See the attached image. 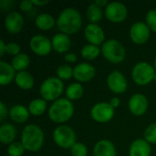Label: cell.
I'll return each mask as SVG.
<instances>
[{"mask_svg": "<svg viewBox=\"0 0 156 156\" xmlns=\"http://www.w3.org/2000/svg\"><path fill=\"white\" fill-rule=\"evenodd\" d=\"M56 24L61 33L70 35L77 33L80 29L82 19L78 10L72 7H68L59 14Z\"/></svg>", "mask_w": 156, "mask_h": 156, "instance_id": "obj_1", "label": "cell"}, {"mask_svg": "<svg viewBox=\"0 0 156 156\" xmlns=\"http://www.w3.org/2000/svg\"><path fill=\"white\" fill-rule=\"evenodd\" d=\"M74 113V106L72 102L66 99H58L55 101L48 110L49 119L56 123H64L68 122Z\"/></svg>", "mask_w": 156, "mask_h": 156, "instance_id": "obj_2", "label": "cell"}, {"mask_svg": "<svg viewBox=\"0 0 156 156\" xmlns=\"http://www.w3.org/2000/svg\"><path fill=\"white\" fill-rule=\"evenodd\" d=\"M21 144L29 152L38 151L44 144V133L42 130L35 125H27L21 133Z\"/></svg>", "mask_w": 156, "mask_h": 156, "instance_id": "obj_3", "label": "cell"}, {"mask_svg": "<svg viewBox=\"0 0 156 156\" xmlns=\"http://www.w3.org/2000/svg\"><path fill=\"white\" fill-rule=\"evenodd\" d=\"M64 90V84L61 80L56 77H50L45 80L40 86V95L46 101L58 100Z\"/></svg>", "mask_w": 156, "mask_h": 156, "instance_id": "obj_4", "label": "cell"}, {"mask_svg": "<svg viewBox=\"0 0 156 156\" xmlns=\"http://www.w3.org/2000/svg\"><path fill=\"white\" fill-rule=\"evenodd\" d=\"M101 52L108 61L114 64L122 62L126 56L123 45L116 39H110L104 42L102 44Z\"/></svg>", "mask_w": 156, "mask_h": 156, "instance_id": "obj_5", "label": "cell"}, {"mask_svg": "<svg viewBox=\"0 0 156 156\" xmlns=\"http://www.w3.org/2000/svg\"><path fill=\"white\" fill-rule=\"evenodd\" d=\"M155 75V69L151 64L146 62H139L137 63L133 69V81L140 85L144 86L149 84L154 79Z\"/></svg>", "mask_w": 156, "mask_h": 156, "instance_id": "obj_6", "label": "cell"}, {"mask_svg": "<svg viewBox=\"0 0 156 156\" xmlns=\"http://www.w3.org/2000/svg\"><path fill=\"white\" fill-rule=\"evenodd\" d=\"M53 139L55 144L62 149H71L76 144L75 132L67 125L58 126L53 133Z\"/></svg>", "mask_w": 156, "mask_h": 156, "instance_id": "obj_7", "label": "cell"}, {"mask_svg": "<svg viewBox=\"0 0 156 156\" xmlns=\"http://www.w3.org/2000/svg\"><path fill=\"white\" fill-rule=\"evenodd\" d=\"M90 116L97 122H108L114 116V109L110 102H99L91 108Z\"/></svg>", "mask_w": 156, "mask_h": 156, "instance_id": "obj_8", "label": "cell"}, {"mask_svg": "<svg viewBox=\"0 0 156 156\" xmlns=\"http://www.w3.org/2000/svg\"><path fill=\"white\" fill-rule=\"evenodd\" d=\"M128 10L121 2H112L105 8V16L112 23H121L127 17Z\"/></svg>", "mask_w": 156, "mask_h": 156, "instance_id": "obj_9", "label": "cell"}, {"mask_svg": "<svg viewBox=\"0 0 156 156\" xmlns=\"http://www.w3.org/2000/svg\"><path fill=\"white\" fill-rule=\"evenodd\" d=\"M29 46L31 50L38 56H46L49 54L52 48L51 41L43 35H36L32 37Z\"/></svg>", "mask_w": 156, "mask_h": 156, "instance_id": "obj_10", "label": "cell"}, {"mask_svg": "<svg viewBox=\"0 0 156 156\" xmlns=\"http://www.w3.org/2000/svg\"><path fill=\"white\" fill-rule=\"evenodd\" d=\"M150 31L146 23L136 22L130 28V37L135 44L143 45L149 39Z\"/></svg>", "mask_w": 156, "mask_h": 156, "instance_id": "obj_11", "label": "cell"}, {"mask_svg": "<svg viewBox=\"0 0 156 156\" xmlns=\"http://www.w3.org/2000/svg\"><path fill=\"white\" fill-rule=\"evenodd\" d=\"M107 85L109 89L116 94L123 93L127 90L128 86L125 77L118 70H114L110 73L107 78Z\"/></svg>", "mask_w": 156, "mask_h": 156, "instance_id": "obj_12", "label": "cell"}, {"mask_svg": "<svg viewBox=\"0 0 156 156\" xmlns=\"http://www.w3.org/2000/svg\"><path fill=\"white\" fill-rule=\"evenodd\" d=\"M129 110L135 116L144 115L148 109V101L147 98L140 93L133 95L129 101Z\"/></svg>", "mask_w": 156, "mask_h": 156, "instance_id": "obj_13", "label": "cell"}, {"mask_svg": "<svg viewBox=\"0 0 156 156\" xmlns=\"http://www.w3.org/2000/svg\"><path fill=\"white\" fill-rule=\"evenodd\" d=\"M5 27L11 34L19 33L24 26V18L18 12L12 11L8 13L5 17Z\"/></svg>", "mask_w": 156, "mask_h": 156, "instance_id": "obj_14", "label": "cell"}, {"mask_svg": "<svg viewBox=\"0 0 156 156\" xmlns=\"http://www.w3.org/2000/svg\"><path fill=\"white\" fill-rule=\"evenodd\" d=\"M84 36L88 42L95 46L102 44L105 38L103 29L97 24H89L84 29Z\"/></svg>", "mask_w": 156, "mask_h": 156, "instance_id": "obj_15", "label": "cell"}, {"mask_svg": "<svg viewBox=\"0 0 156 156\" xmlns=\"http://www.w3.org/2000/svg\"><path fill=\"white\" fill-rule=\"evenodd\" d=\"M96 74L95 68L89 63H80L73 69V77L80 82L91 80Z\"/></svg>", "mask_w": 156, "mask_h": 156, "instance_id": "obj_16", "label": "cell"}, {"mask_svg": "<svg viewBox=\"0 0 156 156\" xmlns=\"http://www.w3.org/2000/svg\"><path fill=\"white\" fill-rule=\"evenodd\" d=\"M150 144L144 139H137L130 146L129 155L130 156H150L151 154Z\"/></svg>", "mask_w": 156, "mask_h": 156, "instance_id": "obj_17", "label": "cell"}, {"mask_svg": "<svg viewBox=\"0 0 156 156\" xmlns=\"http://www.w3.org/2000/svg\"><path fill=\"white\" fill-rule=\"evenodd\" d=\"M51 43H52V48L58 53L67 52L71 46V41L69 37L64 33L56 34L51 40Z\"/></svg>", "mask_w": 156, "mask_h": 156, "instance_id": "obj_18", "label": "cell"}, {"mask_svg": "<svg viewBox=\"0 0 156 156\" xmlns=\"http://www.w3.org/2000/svg\"><path fill=\"white\" fill-rule=\"evenodd\" d=\"M116 154L114 144L108 140L98 142L93 148V156H116Z\"/></svg>", "mask_w": 156, "mask_h": 156, "instance_id": "obj_19", "label": "cell"}, {"mask_svg": "<svg viewBox=\"0 0 156 156\" xmlns=\"http://www.w3.org/2000/svg\"><path fill=\"white\" fill-rule=\"evenodd\" d=\"M16 70L11 64L7 62H0V84L7 85L16 78Z\"/></svg>", "mask_w": 156, "mask_h": 156, "instance_id": "obj_20", "label": "cell"}, {"mask_svg": "<svg viewBox=\"0 0 156 156\" xmlns=\"http://www.w3.org/2000/svg\"><path fill=\"white\" fill-rule=\"evenodd\" d=\"M9 116L16 123H23L29 117V111L25 106L15 105L9 110Z\"/></svg>", "mask_w": 156, "mask_h": 156, "instance_id": "obj_21", "label": "cell"}, {"mask_svg": "<svg viewBox=\"0 0 156 156\" xmlns=\"http://www.w3.org/2000/svg\"><path fill=\"white\" fill-rule=\"evenodd\" d=\"M15 82L20 89L24 90H31L34 86V78L29 72L26 70L19 71L16 75Z\"/></svg>", "mask_w": 156, "mask_h": 156, "instance_id": "obj_22", "label": "cell"}, {"mask_svg": "<svg viewBox=\"0 0 156 156\" xmlns=\"http://www.w3.org/2000/svg\"><path fill=\"white\" fill-rule=\"evenodd\" d=\"M16 135V129L11 123L2 124L0 127V141L4 144H11Z\"/></svg>", "mask_w": 156, "mask_h": 156, "instance_id": "obj_23", "label": "cell"}, {"mask_svg": "<svg viewBox=\"0 0 156 156\" xmlns=\"http://www.w3.org/2000/svg\"><path fill=\"white\" fill-rule=\"evenodd\" d=\"M35 23L38 29L47 31V30L51 29L54 27L56 21L51 15H49L48 13H42L37 16Z\"/></svg>", "mask_w": 156, "mask_h": 156, "instance_id": "obj_24", "label": "cell"}, {"mask_svg": "<svg viewBox=\"0 0 156 156\" xmlns=\"http://www.w3.org/2000/svg\"><path fill=\"white\" fill-rule=\"evenodd\" d=\"M29 63H30L29 57L25 53H20L17 56L14 57L11 65L13 66L15 70L19 72V71H24L29 66Z\"/></svg>", "mask_w": 156, "mask_h": 156, "instance_id": "obj_25", "label": "cell"}, {"mask_svg": "<svg viewBox=\"0 0 156 156\" xmlns=\"http://www.w3.org/2000/svg\"><path fill=\"white\" fill-rule=\"evenodd\" d=\"M86 16L90 24H97L102 18V10L100 6L93 3L88 6Z\"/></svg>", "mask_w": 156, "mask_h": 156, "instance_id": "obj_26", "label": "cell"}, {"mask_svg": "<svg viewBox=\"0 0 156 156\" xmlns=\"http://www.w3.org/2000/svg\"><path fill=\"white\" fill-rule=\"evenodd\" d=\"M47 109V101L43 99H35L28 105L29 113L34 116L42 115Z\"/></svg>", "mask_w": 156, "mask_h": 156, "instance_id": "obj_27", "label": "cell"}, {"mask_svg": "<svg viewBox=\"0 0 156 156\" xmlns=\"http://www.w3.org/2000/svg\"><path fill=\"white\" fill-rule=\"evenodd\" d=\"M83 95V87L80 83H72L66 90V97L69 101H76Z\"/></svg>", "mask_w": 156, "mask_h": 156, "instance_id": "obj_28", "label": "cell"}, {"mask_svg": "<svg viewBox=\"0 0 156 156\" xmlns=\"http://www.w3.org/2000/svg\"><path fill=\"white\" fill-rule=\"evenodd\" d=\"M100 48L98 46L88 44L85 45L81 49V56L87 60H93L100 55Z\"/></svg>", "mask_w": 156, "mask_h": 156, "instance_id": "obj_29", "label": "cell"}, {"mask_svg": "<svg viewBox=\"0 0 156 156\" xmlns=\"http://www.w3.org/2000/svg\"><path fill=\"white\" fill-rule=\"evenodd\" d=\"M57 75L59 80H69L73 76V69L69 65H61L57 69Z\"/></svg>", "mask_w": 156, "mask_h": 156, "instance_id": "obj_30", "label": "cell"}, {"mask_svg": "<svg viewBox=\"0 0 156 156\" xmlns=\"http://www.w3.org/2000/svg\"><path fill=\"white\" fill-rule=\"evenodd\" d=\"M25 150L26 149L21 143L15 142L9 144V146L7 147V154L9 156H22Z\"/></svg>", "mask_w": 156, "mask_h": 156, "instance_id": "obj_31", "label": "cell"}, {"mask_svg": "<svg viewBox=\"0 0 156 156\" xmlns=\"http://www.w3.org/2000/svg\"><path fill=\"white\" fill-rule=\"evenodd\" d=\"M144 140L149 144H156V122L149 125L144 132Z\"/></svg>", "mask_w": 156, "mask_h": 156, "instance_id": "obj_32", "label": "cell"}, {"mask_svg": "<svg viewBox=\"0 0 156 156\" xmlns=\"http://www.w3.org/2000/svg\"><path fill=\"white\" fill-rule=\"evenodd\" d=\"M70 150L72 156H87L88 154V149L86 145L81 143H76Z\"/></svg>", "mask_w": 156, "mask_h": 156, "instance_id": "obj_33", "label": "cell"}, {"mask_svg": "<svg viewBox=\"0 0 156 156\" xmlns=\"http://www.w3.org/2000/svg\"><path fill=\"white\" fill-rule=\"evenodd\" d=\"M146 25L150 30L156 32V10H150L146 15Z\"/></svg>", "mask_w": 156, "mask_h": 156, "instance_id": "obj_34", "label": "cell"}, {"mask_svg": "<svg viewBox=\"0 0 156 156\" xmlns=\"http://www.w3.org/2000/svg\"><path fill=\"white\" fill-rule=\"evenodd\" d=\"M6 53L12 56H17L20 54V46L17 43L10 42L6 44Z\"/></svg>", "mask_w": 156, "mask_h": 156, "instance_id": "obj_35", "label": "cell"}, {"mask_svg": "<svg viewBox=\"0 0 156 156\" xmlns=\"http://www.w3.org/2000/svg\"><path fill=\"white\" fill-rule=\"evenodd\" d=\"M33 5H33L32 1H30V0H25V1H22L19 4V8L23 12H28V11H30L33 8Z\"/></svg>", "mask_w": 156, "mask_h": 156, "instance_id": "obj_36", "label": "cell"}, {"mask_svg": "<svg viewBox=\"0 0 156 156\" xmlns=\"http://www.w3.org/2000/svg\"><path fill=\"white\" fill-rule=\"evenodd\" d=\"M15 5V2L12 0H1L0 1V6L3 10H7L12 8V6Z\"/></svg>", "mask_w": 156, "mask_h": 156, "instance_id": "obj_37", "label": "cell"}, {"mask_svg": "<svg viewBox=\"0 0 156 156\" xmlns=\"http://www.w3.org/2000/svg\"><path fill=\"white\" fill-rule=\"evenodd\" d=\"M7 117V109L4 102H0V121L3 122Z\"/></svg>", "mask_w": 156, "mask_h": 156, "instance_id": "obj_38", "label": "cell"}, {"mask_svg": "<svg viewBox=\"0 0 156 156\" xmlns=\"http://www.w3.org/2000/svg\"><path fill=\"white\" fill-rule=\"evenodd\" d=\"M65 60L70 63H73L77 60V56L74 53H67L65 55Z\"/></svg>", "mask_w": 156, "mask_h": 156, "instance_id": "obj_39", "label": "cell"}, {"mask_svg": "<svg viewBox=\"0 0 156 156\" xmlns=\"http://www.w3.org/2000/svg\"><path fill=\"white\" fill-rule=\"evenodd\" d=\"M120 102H121L120 99H119L118 97H114V98H112V99L111 100V101H110V104L112 105V107L113 109H116L117 107H119V105H120Z\"/></svg>", "mask_w": 156, "mask_h": 156, "instance_id": "obj_40", "label": "cell"}, {"mask_svg": "<svg viewBox=\"0 0 156 156\" xmlns=\"http://www.w3.org/2000/svg\"><path fill=\"white\" fill-rule=\"evenodd\" d=\"M32 3L34 5H37V6H42V5H45L49 3L48 0H32Z\"/></svg>", "mask_w": 156, "mask_h": 156, "instance_id": "obj_41", "label": "cell"}, {"mask_svg": "<svg viewBox=\"0 0 156 156\" xmlns=\"http://www.w3.org/2000/svg\"><path fill=\"white\" fill-rule=\"evenodd\" d=\"M6 53V44L3 40H0V56L3 57Z\"/></svg>", "mask_w": 156, "mask_h": 156, "instance_id": "obj_42", "label": "cell"}, {"mask_svg": "<svg viewBox=\"0 0 156 156\" xmlns=\"http://www.w3.org/2000/svg\"><path fill=\"white\" fill-rule=\"evenodd\" d=\"M94 4L97 5L98 6H100L101 8L102 6H107V5H109V3H108L107 0H96V1L94 2Z\"/></svg>", "mask_w": 156, "mask_h": 156, "instance_id": "obj_43", "label": "cell"}, {"mask_svg": "<svg viewBox=\"0 0 156 156\" xmlns=\"http://www.w3.org/2000/svg\"><path fill=\"white\" fill-rule=\"evenodd\" d=\"M154 69H156V58L154 59Z\"/></svg>", "mask_w": 156, "mask_h": 156, "instance_id": "obj_44", "label": "cell"}, {"mask_svg": "<svg viewBox=\"0 0 156 156\" xmlns=\"http://www.w3.org/2000/svg\"><path fill=\"white\" fill-rule=\"evenodd\" d=\"M154 80L156 81V72H155V75H154Z\"/></svg>", "mask_w": 156, "mask_h": 156, "instance_id": "obj_45", "label": "cell"}, {"mask_svg": "<svg viewBox=\"0 0 156 156\" xmlns=\"http://www.w3.org/2000/svg\"><path fill=\"white\" fill-rule=\"evenodd\" d=\"M8 156H9V155H8Z\"/></svg>", "mask_w": 156, "mask_h": 156, "instance_id": "obj_46", "label": "cell"}]
</instances>
